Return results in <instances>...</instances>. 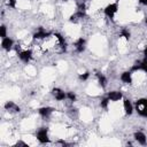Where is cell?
I'll list each match as a JSON object with an SVG mask.
<instances>
[{
    "mask_svg": "<svg viewBox=\"0 0 147 147\" xmlns=\"http://www.w3.org/2000/svg\"><path fill=\"white\" fill-rule=\"evenodd\" d=\"M136 110L140 116L147 117V99H139L136 102Z\"/></svg>",
    "mask_w": 147,
    "mask_h": 147,
    "instance_id": "6da1fadb",
    "label": "cell"
},
{
    "mask_svg": "<svg viewBox=\"0 0 147 147\" xmlns=\"http://www.w3.org/2000/svg\"><path fill=\"white\" fill-rule=\"evenodd\" d=\"M37 139L41 144L48 142L49 139H48V133H47V129L46 127H41V129L38 130V132H37Z\"/></svg>",
    "mask_w": 147,
    "mask_h": 147,
    "instance_id": "7a4b0ae2",
    "label": "cell"
},
{
    "mask_svg": "<svg viewBox=\"0 0 147 147\" xmlns=\"http://www.w3.org/2000/svg\"><path fill=\"white\" fill-rule=\"evenodd\" d=\"M117 9H118V5L117 3H110L108 5L106 8H105V14L109 17V18H113L115 16V14L117 13Z\"/></svg>",
    "mask_w": 147,
    "mask_h": 147,
    "instance_id": "3957f363",
    "label": "cell"
},
{
    "mask_svg": "<svg viewBox=\"0 0 147 147\" xmlns=\"http://www.w3.org/2000/svg\"><path fill=\"white\" fill-rule=\"evenodd\" d=\"M52 93L55 96V99L59 100V101H62V100H64L67 98V94L62 90H60V88H53L52 90Z\"/></svg>",
    "mask_w": 147,
    "mask_h": 147,
    "instance_id": "277c9868",
    "label": "cell"
},
{
    "mask_svg": "<svg viewBox=\"0 0 147 147\" xmlns=\"http://www.w3.org/2000/svg\"><path fill=\"white\" fill-rule=\"evenodd\" d=\"M13 44H14L13 39H10V38H8V37L3 38L2 41H1V46H2V48L6 49V51H9V49L13 47Z\"/></svg>",
    "mask_w": 147,
    "mask_h": 147,
    "instance_id": "5b68a950",
    "label": "cell"
},
{
    "mask_svg": "<svg viewBox=\"0 0 147 147\" xmlns=\"http://www.w3.org/2000/svg\"><path fill=\"white\" fill-rule=\"evenodd\" d=\"M18 56H20V59L22 61L28 62V61H30V59L32 56V52L31 51H23V52H20L18 53Z\"/></svg>",
    "mask_w": 147,
    "mask_h": 147,
    "instance_id": "8992f818",
    "label": "cell"
},
{
    "mask_svg": "<svg viewBox=\"0 0 147 147\" xmlns=\"http://www.w3.org/2000/svg\"><path fill=\"white\" fill-rule=\"evenodd\" d=\"M123 105H124V110H125V114H126V115H131V114L133 113V106H132L131 101H130V100H127V99H124Z\"/></svg>",
    "mask_w": 147,
    "mask_h": 147,
    "instance_id": "52a82bcc",
    "label": "cell"
},
{
    "mask_svg": "<svg viewBox=\"0 0 147 147\" xmlns=\"http://www.w3.org/2000/svg\"><path fill=\"white\" fill-rule=\"evenodd\" d=\"M134 139L140 144V145H146L147 142V138L142 132H136L134 133Z\"/></svg>",
    "mask_w": 147,
    "mask_h": 147,
    "instance_id": "ba28073f",
    "label": "cell"
},
{
    "mask_svg": "<svg viewBox=\"0 0 147 147\" xmlns=\"http://www.w3.org/2000/svg\"><path fill=\"white\" fill-rule=\"evenodd\" d=\"M48 36H51V32H47V31L40 29L38 32H36V33L33 34V38H34V39H44V38H47Z\"/></svg>",
    "mask_w": 147,
    "mask_h": 147,
    "instance_id": "9c48e42d",
    "label": "cell"
},
{
    "mask_svg": "<svg viewBox=\"0 0 147 147\" xmlns=\"http://www.w3.org/2000/svg\"><path fill=\"white\" fill-rule=\"evenodd\" d=\"M121 79H122V82H124L126 84H131L132 83V74H131V71L123 72L121 75Z\"/></svg>",
    "mask_w": 147,
    "mask_h": 147,
    "instance_id": "30bf717a",
    "label": "cell"
},
{
    "mask_svg": "<svg viewBox=\"0 0 147 147\" xmlns=\"http://www.w3.org/2000/svg\"><path fill=\"white\" fill-rule=\"evenodd\" d=\"M108 98L111 101H117V100L122 99V93L118 92V91H111V92L108 93Z\"/></svg>",
    "mask_w": 147,
    "mask_h": 147,
    "instance_id": "8fae6325",
    "label": "cell"
},
{
    "mask_svg": "<svg viewBox=\"0 0 147 147\" xmlns=\"http://www.w3.org/2000/svg\"><path fill=\"white\" fill-rule=\"evenodd\" d=\"M75 46H76V49H77V52L82 53V52L85 49V39H83V38H79V39L76 41Z\"/></svg>",
    "mask_w": 147,
    "mask_h": 147,
    "instance_id": "7c38bea8",
    "label": "cell"
},
{
    "mask_svg": "<svg viewBox=\"0 0 147 147\" xmlns=\"http://www.w3.org/2000/svg\"><path fill=\"white\" fill-rule=\"evenodd\" d=\"M52 113H53V108H51V107H42L39 109V114L42 117H48Z\"/></svg>",
    "mask_w": 147,
    "mask_h": 147,
    "instance_id": "4fadbf2b",
    "label": "cell"
},
{
    "mask_svg": "<svg viewBox=\"0 0 147 147\" xmlns=\"http://www.w3.org/2000/svg\"><path fill=\"white\" fill-rule=\"evenodd\" d=\"M5 108L7 109V110H13V111H20V108L14 103V102H11V101H8L6 105H5Z\"/></svg>",
    "mask_w": 147,
    "mask_h": 147,
    "instance_id": "5bb4252c",
    "label": "cell"
},
{
    "mask_svg": "<svg viewBox=\"0 0 147 147\" xmlns=\"http://www.w3.org/2000/svg\"><path fill=\"white\" fill-rule=\"evenodd\" d=\"M96 77H98L99 84H100L102 87H105V86H106V84H107V79H106V77H105L102 74H100V72H98V74H96Z\"/></svg>",
    "mask_w": 147,
    "mask_h": 147,
    "instance_id": "9a60e30c",
    "label": "cell"
},
{
    "mask_svg": "<svg viewBox=\"0 0 147 147\" xmlns=\"http://www.w3.org/2000/svg\"><path fill=\"white\" fill-rule=\"evenodd\" d=\"M109 101H110V100H109V98H108V96H107V98H105V99H102V101H101V103H100V105H101V107H102V108H107V106H108Z\"/></svg>",
    "mask_w": 147,
    "mask_h": 147,
    "instance_id": "2e32d148",
    "label": "cell"
},
{
    "mask_svg": "<svg viewBox=\"0 0 147 147\" xmlns=\"http://www.w3.org/2000/svg\"><path fill=\"white\" fill-rule=\"evenodd\" d=\"M0 37L2 39L6 38V26L5 25H1V28H0Z\"/></svg>",
    "mask_w": 147,
    "mask_h": 147,
    "instance_id": "e0dca14e",
    "label": "cell"
},
{
    "mask_svg": "<svg viewBox=\"0 0 147 147\" xmlns=\"http://www.w3.org/2000/svg\"><path fill=\"white\" fill-rule=\"evenodd\" d=\"M67 98H68L70 101H75V100H76V95H75V93H72V92H68V93H67Z\"/></svg>",
    "mask_w": 147,
    "mask_h": 147,
    "instance_id": "ac0fdd59",
    "label": "cell"
},
{
    "mask_svg": "<svg viewBox=\"0 0 147 147\" xmlns=\"http://www.w3.org/2000/svg\"><path fill=\"white\" fill-rule=\"evenodd\" d=\"M122 36L125 38V39H130V32L127 31V30H122Z\"/></svg>",
    "mask_w": 147,
    "mask_h": 147,
    "instance_id": "d6986e66",
    "label": "cell"
},
{
    "mask_svg": "<svg viewBox=\"0 0 147 147\" xmlns=\"http://www.w3.org/2000/svg\"><path fill=\"white\" fill-rule=\"evenodd\" d=\"M88 76H90V74H88V72H85V74L80 75V76H79V78H80L82 80H86V79L88 78Z\"/></svg>",
    "mask_w": 147,
    "mask_h": 147,
    "instance_id": "ffe728a7",
    "label": "cell"
},
{
    "mask_svg": "<svg viewBox=\"0 0 147 147\" xmlns=\"http://www.w3.org/2000/svg\"><path fill=\"white\" fill-rule=\"evenodd\" d=\"M15 2H16V0H9V6L10 7H14L15 6Z\"/></svg>",
    "mask_w": 147,
    "mask_h": 147,
    "instance_id": "44dd1931",
    "label": "cell"
},
{
    "mask_svg": "<svg viewBox=\"0 0 147 147\" xmlns=\"http://www.w3.org/2000/svg\"><path fill=\"white\" fill-rule=\"evenodd\" d=\"M144 55H145V59H147V46H146V48L144 51Z\"/></svg>",
    "mask_w": 147,
    "mask_h": 147,
    "instance_id": "7402d4cb",
    "label": "cell"
},
{
    "mask_svg": "<svg viewBox=\"0 0 147 147\" xmlns=\"http://www.w3.org/2000/svg\"><path fill=\"white\" fill-rule=\"evenodd\" d=\"M139 1H140L142 5H146V6H147V0H139Z\"/></svg>",
    "mask_w": 147,
    "mask_h": 147,
    "instance_id": "603a6c76",
    "label": "cell"
},
{
    "mask_svg": "<svg viewBox=\"0 0 147 147\" xmlns=\"http://www.w3.org/2000/svg\"><path fill=\"white\" fill-rule=\"evenodd\" d=\"M145 22H146V24H147V18H146V20H145Z\"/></svg>",
    "mask_w": 147,
    "mask_h": 147,
    "instance_id": "cb8c5ba5",
    "label": "cell"
},
{
    "mask_svg": "<svg viewBox=\"0 0 147 147\" xmlns=\"http://www.w3.org/2000/svg\"><path fill=\"white\" fill-rule=\"evenodd\" d=\"M63 1H69V0H63Z\"/></svg>",
    "mask_w": 147,
    "mask_h": 147,
    "instance_id": "d4e9b609",
    "label": "cell"
}]
</instances>
